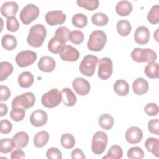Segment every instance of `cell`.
Here are the masks:
<instances>
[{
	"label": "cell",
	"instance_id": "1",
	"mask_svg": "<svg viewBox=\"0 0 159 159\" xmlns=\"http://www.w3.org/2000/svg\"><path fill=\"white\" fill-rule=\"evenodd\" d=\"M46 35L45 27L40 24H37L29 29L27 42L29 45L33 47H39L43 44Z\"/></svg>",
	"mask_w": 159,
	"mask_h": 159
},
{
	"label": "cell",
	"instance_id": "2",
	"mask_svg": "<svg viewBox=\"0 0 159 159\" xmlns=\"http://www.w3.org/2000/svg\"><path fill=\"white\" fill-rule=\"evenodd\" d=\"M107 41V37L102 30H94L89 35L87 47L91 51L99 52L103 49Z\"/></svg>",
	"mask_w": 159,
	"mask_h": 159
},
{
	"label": "cell",
	"instance_id": "3",
	"mask_svg": "<svg viewBox=\"0 0 159 159\" xmlns=\"http://www.w3.org/2000/svg\"><path fill=\"white\" fill-rule=\"evenodd\" d=\"M157 57L155 52L150 48L143 49L137 47L131 52V58L138 63L155 62Z\"/></svg>",
	"mask_w": 159,
	"mask_h": 159
},
{
	"label": "cell",
	"instance_id": "4",
	"mask_svg": "<svg viewBox=\"0 0 159 159\" xmlns=\"http://www.w3.org/2000/svg\"><path fill=\"white\" fill-rule=\"evenodd\" d=\"M62 101L61 91L57 88H53L43 94L41 98V102L47 108H53L58 106Z\"/></svg>",
	"mask_w": 159,
	"mask_h": 159
},
{
	"label": "cell",
	"instance_id": "5",
	"mask_svg": "<svg viewBox=\"0 0 159 159\" xmlns=\"http://www.w3.org/2000/svg\"><path fill=\"white\" fill-rule=\"evenodd\" d=\"M108 137L103 131H98L93 136L91 143L92 152L96 155L102 154L107 146Z\"/></svg>",
	"mask_w": 159,
	"mask_h": 159
},
{
	"label": "cell",
	"instance_id": "6",
	"mask_svg": "<svg viewBox=\"0 0 159 159\" xmlns=\"http://www.w3.org/2000/svg\"><path fill=\"white\" fill-rule=\"evenodd\" d=\"M98 61V58L95 55H86L80 65V72L86 76H92L94 74Z\"/></svg>",
	"mask_w": 159,
	"mask_h": 159
},
{
	"label": "cell",
	"instance_id": "7",
	"mask_svg": "<svg viewBox=\"0 0 159 159\" xmlns=\"http://www.w3.org/2000/svg\"><path fill=\"white\" fill-rule=\"evenodd\" d=\"M39 13L40 11L37 6L29 4L22 9L19 14V18L24 24L28 25L39 17Z\"/></svg>",
	"mask_w": 159,
	"mask_h": 159
},
{
	"label": "cell",
	"instance_id": "8",
	"mask_svg": "<svg viewBox=\"0 0 159 159\" xmlns=\"http://www.w3.org/2000/svg\"><path fill=\"white\" fill-rule=\"evenodd\" d=\"M35 102V96L32 92H25L15 97L12 101V107H19L25 109L32 107Z\"/></svg>",
	"mask_w": 159,
	"mask_h": 159
},
{
	"label": "cell",
	"instance_id": "9",
	"mask_svg": "<svg viewBox=\"0 0 159 159\" xmlns=\"http://www.w3.org/2000/svg\"><path fill=\"white\" fill-rule=\"evenodd\" d=\"M113 63L111 58L105 57L100 59L98 62V74L99 78L103 80L109 78L113 72Z\"/></svg>",
	"mask_w": 159,
	"mask_h": 159
},
{
	"label": "cell",
	"instance_id": "10",
	"mask_svg": "<svg viewBox=\"0 0 159 159\" xmlns=\"http://www.w3.org/2000/svg\"><path fill=\"white\" fill-rule=\"evenodd\" d=\"M37 53L31 50L20 52L16 57V62L18 66L21 68L27 67L33 64L37 59Z\"/></svg>",
	"mask_w": 159,
	"mask_h": 159
},
{
	"label": "cell",
	"instance_id": "11",
	"mask_svg": "<svg viewBox=\"0 0 159 159\" xmlns=\"http://www.w3.org/2000/svg\"><path fill=\"white\" fill-rule=\"evenodd\" d=\"M59 54L61 60L71 62L78 60L80 56V52L76 48L70 45H65L63 46L59 52Z\"/></svg>",
	"mask_w": 159,
	"mask_h": 159
},
{
	"label": "cell",
	"instance_id": "12",
	"mask_svg": "<svg viewBox=\"0 0 159 159\" xmlns=\"http://www.w3.org/2000/svg\"><path fill=\"white\" fill-rule=\"evenodd\" d=\"M66 16L61 11H51L48 12L45 17V21L52 26L62 24L66 20Z\"/></svg>",
	"mask_w": 159,
	"mask_h": 159
},
{
	"label": "cell",
	"instance_id": "13",
	"mask_svg": "<svg viewBox=\"0 0 159 159\" xmlns=\"http://www.w3.org/2000/svg\"><path fill=\"white\" fill-rule=\"evenodd\" d=\"M72 87L75 92L80 96L88 94L91 89V86L88 81L81 77L76 78L73 81Z\"/></svg>",
	"mask_w": 159,
	"mask_h": 159
},
{
	"label": "cell",
	"instance_id": "14",
	"mask_svg": "<svg viewBox=\"0 0 159 159\" xmlns=\"http://www.w3.org/2000/svg\"><path fill=\"white\" fill-rule=\"evenodd\" d=\"M125 139L130 144L139 143L143 138V133L141 129L136 126L129 127L125 132Z\"/></svg>",
	"mask_w": 159,
	"mask_h": 159
},
{
	"label": "cell",
	"instance_id": "15",
	"mask_svg": "<svg viewBox=\"0 0 159 159\" xmlns=\"http://www.w3.org/2000/svg\"><path fill=\"white\" fill-rule=\"evenodd\" d=\"M48 116L47 113L41 109L34 111L30 115V122L31 124L36 127L43 126L47 122Z\"/></svg>",
	"mask_w": 159,
	"mask_h": 159
},
{
	"label": "cell",
	"instance_id": "16",
	"mask_svg": "<svg viewBox=\"0 0 159 159\" xmlns=\"http://www.w3.org/2000/svg\"><path fill=\"white\" fill-rule=\"evenodd\" d=\"M150 39V32L145 26H140L137 28L134 34V40L139 45H145Z\"/></svg>",
	"mask_w": 159,
	"mask_h": 159
},
{
	"label": "cell",
	"instance_id": "17",
	"mask_svg": "<svg viewBox=\"0 0 159 159\" xmlns=\"http://www.w3.org/2000/svg\"><path fill=\"white\" fill-rule=\"evenodd\" d=\"M18 4L14 1H7L2 4L1 7V14L6 17H12L16 16L18 11Z\"/></svg>",
	"mask_w": 159,
	"mask_h": 159
},
{
	"label": "cell",
	"instance_id": "18",
	"mask_svg": "<svg viewBox=\"0 0 159 159\" xmlns=\"http://www.w3.org/2000/svg\"><path fill=\"white\" fill-rule=\"evenodd\" d=\"M55 60L49 56H43L38 62V68L43 72L50 73L53 71L55 68Z\"/></svg>",
	"mask_w": 159,
	"mask_h": 159
},
{
	"label": "cell",
	"instance_id": "19",
	"mask_svg": "<svg viewBox=\"0 0 159 159\" xmlns=\"http://www.w3.org/2000/svg\"><path fill=\"white\" fill-rule=\"evenodd\" d=\"M148 83L143 78H136L132 83L134 92L137 95H142L146 93L148 89Z\"/></svg>",
	"mask_w": 159,
	"mask_h": 159
},
{
	"label": "cell",
	"instance_id": "20",
	"mask_svg": "<svg viewBox=\"0 0 159 159\" xmlns=\"http://www.w3.org/2000/svg\"><path fill=\"white\" fill-rule=\"evenodd\" d=\"M29 135L24 131H20L16 133L12 137L14 146L17 148H23L25 147L29 142Z\"/></svg>",
	"mask_w": 159,
	"mask_h": 159
},
{
	"label": "cell",
	"instance_id": "21",
	"mask_svg": "<svg viewBox=\"0 0 159 159\" xmlns=\"http://www.w3.org/2000/svg\"><path fill=\"white\" fill-rule=\"evenodd\" d=\"M61 93L62 95V101L64 105L71 107L76 104L77 101L76 96L70 88H65L61 90Z\"/></svg>",
	"mask_w": 159,
	"mask_h": 159
},
{
	"label": "cell",
	"instance_id": "22",
	"mask_svg": "<svg viewBox=\"0 0 159 159\" xmlns=\"http://www.w3.org/2000/svg\"><path fill=\"white\" fill-rule=\"evenodd\" d=\"M116 11L120 16H127L132 11V4L128 1H120L116 6Z\"/></svg>",
	"mask_w": 159,
	"mask_h": 159
},
{
	"label": "cell",
	"instance_id": "23",
	"mask_svg": "<svg viewBox=\"0 0 159 159\" xmlns=\"http://www.w3.org/2000/svg\"><path fill=\"white\" fill-rule=\"evenodd\" d=\"M34 81L33 75L29 71H24L18 76V83L22 88H27L30 87Z\"/></svg>",
	"mask_w": 159,
	"mask_h": 159
},
{
	"label": "cell",
	"instance_id": "24",
	"mask_svg": "<svg viewBox=\"0 0 159 159\" xmlns=\"http://www.w3.org/2000/svg\"><path fill=\"white\" fill-rule=\"evenodd\" d=\"M114 91L119 96H126L129 91V85L124 80H118L114 83Z\"/></svg>",
	"mask_w": 159,
	"mask_h": 159
},
{
	"label": "cell",
	"instance_id": "25",
	"mask_svg": "<svg viewBox=\"0 0 159 159\" xmlns=\"http://www.w3.org/2000/svg\"><path fill=\"white\" fill-rule=\"evenodd\" d=\"M146 149L155 157H159V140L157 138L149 137L145 142Z\"/></svg>",
	"mask_w": 159,
	"mask_h": 159
},
{
	"label": "cell",
	"instance_id": "26",
	"mask_svg": "<svg viewBox=\"0 0 159 159\" xmlns=\"http://www.w3.org/2000/svg\"><path fill=\"white\" fill-rule=\"evenodd\" d=\"M49 140V134L45 130H42L36 133L34 137V144L37 148L44 147Z\"/></svg>",
	"mask_w": 159,
	"mask_h": 159
},
{
	"label": "cell",
	"instance_id": "27",
	"mask_svg": "<svg viewBox=\"0 0 159 159\" xmlns=\"http://www.w3.org/2000/svg\"><path fill=\"white\" fill-rule=\"evenodd\" d=\"M17 39L12 35L6 34L1 39V45L2 47L7 50H12L17 46Z\"/></svg>",
	"mask_w": 159,
	"mask_h": 159
},
{
	"label": "cell",
	"instance_id": "28",
	"mask_svg": "<svg viewBox=\"0 0 159 159\" xmlns=\"http://www.w3.org/2000/svg\"><path fill=\"white\" fill-rule=\"evenodd\" d=\"M14 68L11 63L7 61L0 63V81H3L13 72Z\"/></svg>",
	"mask_w": 159,
	"mask_h": 159
},
{
	"label": "cell",
	"instance_id": "29",
	"mask_svg": "<svg viewBox=\"0 0 159 159\" xmlns=\"http://www.w3.org/2000/svg\"><path fill=\"white\" fill-rule=\"evenodd\" d=\"M70 30L68 27L61 26L57 29L55 32L54 37L59 40L63 44H65L69 40V35H70Z\"/></svg>",
	"mask_w": 159,
	"mask_h": 159
},
{
	"label": "cell",
	"instance_id": "30",
	"mask_svg": "<svg viewBox=\"0 0 159 159\" xmlns=\"http://www.w3.org/2000/svg\"><path fill=\"white\" fill-rule=\"evenodd\" d=\"M145 74L149 78H157L159 75V65L155 62L148 63L145 67Z\"/></svg>",
	"mask_w": 159,
	"mask_h": 159
},
{
	"label": "cell",
	"instance_id": "31",
	"mask_svg": "<svg viewBox=\"0 0 159 159\" xmlns=\"http://www.w3.org/2000/svg\"><path fill=\"white\" fill-rule=\"evenodd\" d=\"M98 122L102 129L108 130L113 127L114 119L109 114H103L99 117Z\"/></svg>",
	"mask_w": 159,
	"mask_h": 159
},
{
	"label": "cell",
	"instance_id": "32",
	"mask_svg": "<svg viewBox=\"0 0 159 159\" xmlns=\"http://www.w3.org/2000/svg\"><path fill=\"white\" fill-rule=\"evenodd\" d=\"M132 26L127 20H120L117 23V31L121 36H127L131 32Z\"/></svg>",
	"mask_w": 159,
	"mask_h": 159
},
{
	"label": "cell",
	"instance_id": "33",
	"mask_svg": "<svg viewBox=\"0 0 159 159\" xmlns=\"http://www.w3.org/2000/svg\"><path fill=\"white\" fill-rule=\"evenodd\" d=\"M123 152L122 148L117 145H114L111 147L106 156L102 158L108 159H120L122 157Z\"/></svg>",
	"mask_w": 159,
	"mask_h": 159
},
{
	"label": "cell",
	"instance_id": "34",
	"mask_svg": "<svg viewBox=\"0 0 159 159\" xmlns=\"http://www.w3.org/2000/svg\"><path fill=\"white\" fill-rule=\"evenodd\" d=\"M91 22L97 26L106 25L109 22L107 16L102 12H98L93 14L91 17Z\"/></svg>",
	"mask_w": 159,
	"mask_h": 159
},
{
	"label": "cell",
	"instance_id": "35",
	"mask_svg": "<svg viewBox=\"0 0 159 159\" xmlns=\"http://www.w3.org/2000/svg\"><path fill=\"white\" fill-rule=\"evenodd\" d=\"M60 143L65 148L71 149L75 145V139L73 135L69 133H66L61 136Z\"/></svg>",
	"mask_w": 159,
	"mask_h": 159
},
{
	"label": "cell",
	"instance_id": "36",
	"mask_svg": "<svg viewBox=\"0 0 159 159\" xmlns=\"http://www.w3.org/2000/svg\"><path fill=\"white\" fill-rule=\"evenodd\" d=\"M76 4L87 10L94 11L98 7L99 2L98 0H77Z\"/></svg>",
	"mask_w": 159,
	"mask_h": 159
},
{
	"label": "cell",
	"instance_id": "37",
	"mask_svg": "<svg viewBox=\"0 0 159 159\" xmlns=\"http://www.w3.org/2000/svg\"><path fill=\"white\" fill-rule=\"evenodd\" d=\"M71 20L73 25L78 28H83L87 25L88 23L87 17L81 13L75 14L73 16Z\"/></svg>",
	"mask_w": 159,
	"mask_h": 159
},
{
	"label": "cell",
	"instance_id": "38",
	"mask_svg": "<svg viewBox=\"0 0 159 159\" xmlns=\"http://www.w3.org/2000/svg\"><path fill=\"white\" fill-rule=\"evenodd\" d=\"M25 109L22 107H12L10 112L11 119L15 122H19L24 119L25 115Z\"/></svg>",
	"mask_w": 159,
	"mask_h": 159
},
{
	"label": "cell",
	"instance_id": "39",
	"mask_svg": "<svg viewBox=\"0 0 159 159\" xmlns=\"http://www.w3.org/2000/svg\"><path fill=\"white\" fill-rule=\"evenodd\" d=\"M15 147L12 139L5 138L0 140V152L2 153H8Z\"/></svg>",
	"mask_w": 159,
	"mask_h": 159
},
{
	"label": "cell",
	"instance_id": "40",
	"mask_svg": "<svg viewBox=\"0 0 159 159\" xmlns=\"http://www.w3.org/2000/svg\"><path fill=\"white\" fill-rule=\"evenodd\" d=\"M147 20L152 24H157L159 23V6L154 5L152 7L148 12L147 16Z\"/></svg>",
	"mask_w": 159,
	"mask_h": 159
},
{
	"label": "cell",
	"instance_id": "41",
	"mask_svg": "<svg viewBox=\"0 0 159 159\" xmlns=\"http://www.w3.org/2000/svg\"><path fill=\"white\" fill-rule=\"evenodd\" d=\"M65 44L62 43L54 37H53L48 43V50L52 52V53L57 54L59 53L61 48L64 46Z\"/></svg>",
	"mask_w": 159,
	"mask_h": 159
},
{
	"label": "cell",
	"instance_id": "42",
	"mask_svg": "<svg viewBox=\"0 0 159 159\" xmlns=\"http://www.w3.org/2000/svg\"><path fill=\"white\" fill-rule=\"evenodd\" d=\"M127 157L130 159H142L144 157V152L139 147H132L127 151Z\"/></svg>",
	"mask_w": 159,
	"mask_h": 159
},
{
	"label": "cell",
	"instance_id": "43",
	"mask_svg": "<svg viewBox=\"0 0 159 159\" xmlns=\"http://www.w3.org/2000/svg\"><path fill=\"white\" fill-rule=\"evenodd\" d=\"M69 40L75 45H80L84 40V34L81 30H73L70 33Z\"/></svg>",
	"mask_w": 159,
	"mask_h": 159
},
{
	"label": "cell",
	"instance_id": "44",
	"mask_svg": "<svg viewBox=\"0 0 159 159\" xmlns=\"http://www.w3.org/2000/svg\"><path fill=\"white\" fill-rule=\"evenodd\" d=\"M6 27L7 30L10 32H16L19 28V24L17 18L16 17H12L7 19Z\"/></svg>",
	"mask_w": 159,
	"mask_h": 159
},
{
	"label": "cell",
	"instance_id": "45",
	"mask_svg": "<svg viewBox=\"0 0 159 159\" xmlns=\"http://www.w3.org/2000/svg\"><path fill=\"white\" fill-rule=\"evenodd\" d=\"M144 111L148 116H157L158 114V106L155 103H148L145 106Z\"/></svg>",
	"mask_w": 159,
	"mask_h": 159
},
{
	"label": "cell",
	"instance_id": "46",
	"mask_svg": "<svg viewBox=\"0 0 159 159\" xmlns=\"http://www.w3.org/2000/svg\"><path fill=\"white\" fill-rule=\"evenodd\" d=\"M46 156L47 158H53V159H61L62 158V155L60 150L56 147H50L49 148L47 152Z\"/></svg>",
	"mask_w": 159,
	"mask_h": 159
},
{
	"label": "cell",
	"instance_id": "47",
	"mask_svg": "<svg viewBox=\"0 0 159 159\" xmlns=\"http://www.w3.org/2000/svg\"><path fill=\"white\" fill-rule=\"evenodd\" d=\"M148 131L157 135H159V120L158 119H151L148 123Z\"/></svg>",
	"mask_w": 159,
	"mask_h": 159
},
{
	"label": "cell",
	"instance_id": "48",
	"mask_svg": "<svg viewBox=\"0 0 159 159\" xmlns=\"http://www.w3.org/2000/svg\"><path fill=\"white\" fill-rule=\"evenodd\" d=\"M12 129V124L7 119L1 120L0 121V132L2 134H7Z\"/></svg>",
	"mask_w": 159,
	"mask_h": 159
},
{
	"label": "cell",
	"instance_id": "49",
	"mask_svg": "<svg viewBox=\"0 0 159 159\" xmlns=\"http://www.w3.org/2000/svg\"><path fill=\"white\" fill-rule=\"evenodd\" d=\"M11 96V91L9 88L4 85L0 86V101L1 102L7 101Z\"/></svg>",
	"mask_w": 159,
	"mask_h": 159
},
{
	"label": "cell",
	"instance_id": "50",
	"mask_svg": "<svg viewBox=\"0 0 159 159\" xmlns=\"http://www.w3.org/2000/svg\"><path fill=\"white\" fill-rule=\"evenodd\" d=\"M11 159H24L25 158V153L20 148L15 150L11 154Z\"/></svg>",
	"mask_w": 159,
	"mask_h": 159
},
{
	"label": "cell",
	"instance_id": "51",
	"mask_svg": "<svg viewBox=\"0 0 159 159\" xmlns=\"http://www.w3.org/2000/svg\"><path fill=\"white\" fill-rule=\"evenodd\" d=\"M71 158L73 159L80 158V159H85L86 157L83 152V151L80 148H75L71 152Z\"/></svg>",
	"mask_w": 159,
	"mask_h": 159
},
{
	"label": "cell",
	"instance_id": "52",
	"mask_svg": "<svg viewBox=\"0 0 159 159\" xmlns=\"http://www.w3.org/2000/svg\"><path fill=\"white\" fill-rule=\"evenodd\" d=\"M8 109H7V106L2 103L0 104V116L2 117L4 116H5L7 112Z\"/></svg>",
	"mask_w": 159,
	"mask_h": 159
},
{
	"label": "cell",
	"instance_id": "53",
	"mask_svg": "<svg viewBox=\"0 0 159 159\" xmlns=\"http://www.w3.org/2000/svg\"><path fill=\"white\" fill-rule=\"evenodd\" d=\"M158 30H159V29H157L156 30V31L155 32V33H154V37H155V40H156V41H157V42H158Z\"/></svg>",
	"mask_w": 159,
	"mask_h": 159
}]
</instances>
